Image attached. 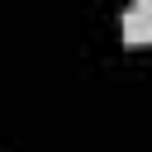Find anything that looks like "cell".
Wrapping results in <instances>:
<instances>
[{
	"mask_svg": "<svg viewBox=\"0 0 152 152\" xmlns=\"http://www.w3.org/2000/svg\"><path fill=\"white\" fill-rule=\"evenodd\" d=\"M124 43L128 48L152 43V0H138V5L124 10Z\"/></svg>",
	"mask_w": 152,
	"mask_h": 152,
	"instance_id": "6da1fadb",
	"label": "cell"
}]
</instances>
